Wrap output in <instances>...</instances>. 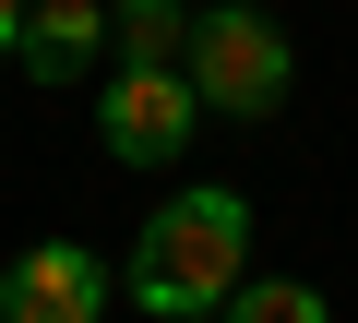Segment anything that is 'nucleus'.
<instances>
[{"label":"nucleus","instance_id":"f257e3e1","mask_svg":"<svg viewBox=\"0 0 358 323\" xmlns=\"http://www.w3.org/2000/svg\"><path fill=\"white\" fill-rule=\"evenodd\" d=\"M239 275H251V204L192 180V192H167L143 216V240L120 263V299H143L155 323H203V311H227Z\"/></svg>","mask_w":358,"mask_h":323},{"label":"nucleus","instance_id":"f03ea898","mask_svg":"<svg viewBox=\"0 0 358 323\" xmlns=\"http://www.w3.org/2000/svg\"><path fill=\"white\" fill-rule=\"evenodd\" d=\"M192 96L203 108H227V120H275L287 108V84H299V48H287V25L275 13H251V0H203L192 13Z\"/></svg>","mask_w":358,"mask_h":323},{"label":"nucleus","instance_id":"7ed1b4c3","mask_svg":"<svg viewBox=\"0 0 358 323\" xmlns=\"http://www.w3.org/2000/svg\"><path fill=\"white\" fill-rule=\"evenodd\" d=\"M192 120H203V96H192V72H108V96H96V144L120 156V168H179V144H192Z\"/></svg>","mask_w":358,"mask_h":323},{"label":"nucleus","instance_id":"20e7f679","mask_svg":"<svg viewBox=\"0 0 358 323\" xmlns=\"http://www.w3.org/2000/svg\"><path fill=\"white\" fill-rule=\"evenodd\" d=\"M96 311H108V263L84 240H36L0 275V323H96Z\"/></svg>","mask_w":358,"mask_h":323},{"label":"nucleus","instance_id":"39448f33","mask_svg":"<svg viewBox=\"0 0 358 323\" xmlns=\"http://www.w3.org/2000/svg\"><path fill=\"white\" fill-rule=\"evenodd\" d=\"M108 60V0H24V48H13V72H36V84H84Z\"/></svg>","mask_w":358,"mask_h":323},{"label":"nucleus","instance_id":"423d86ee","mask_svg":"<svg viewBox=\"0 0 358 323\" xmlns=\"http://www.w3.org/2000/svg\"><path fill=\"white\" fill-rule=\"evenodd\" d=\"M108 60L179 72V60H192V0H108Z\"/></svg>","mask_w":358,"mask_h":323},{"label":"nucleus","instance_id":"0eeeda50","mask_svg":"<svg viewBox=\"0 0 358 323\" xmlns=\"http://www.w3.org/2000/svg\"><path fill=\"white\" fill-rule=\"evenodd\" d=\"M227 323H334V311H322V287H299V275H239V287H227Z\"/></svg>","mask_w":358,"mask_h":323},{"label":"nucleus","instance_id":"6e6552de","mask_svg":"<svg viewBox=\"0 0 358 323\" xmlns=\"http://www.w3.org/2000/svg\"><path fill=\"white\" fill-rule=\"evenodd\" d=\"M24 48V0H0V60H13Z\"/></svg>","mask_w":358,"mask_h":323}]
</instances>
